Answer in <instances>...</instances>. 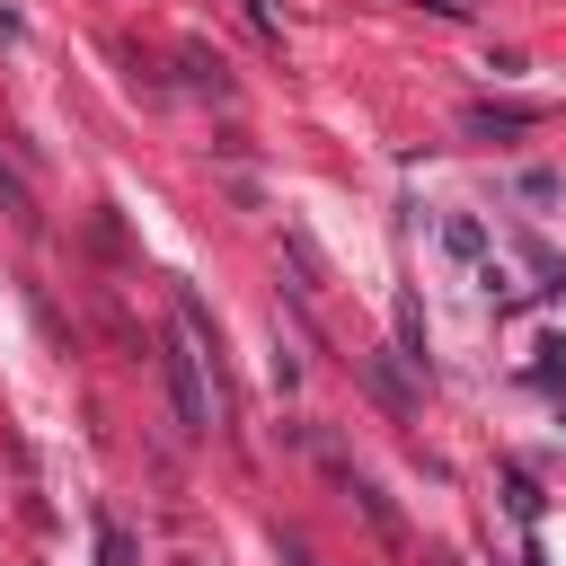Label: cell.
<instances>
[{
    "label": "cell",
    "mask_w": 566,
    "mask_h": 566,
    "mask_svg": "<svg viewBox=\"0 0 566 566\" xmlns=\"http://www.w3.org/2000/svg\"><path fill=\"white\" fill-rule=\"evenodd\" d=\"M504 495H513V513H522V522H531V513H539V486H531V478H522V469H513V478H504Z\"/></svg>",
    "instance_id": "obj_5"
},
{
    "label": "cell",
    "mask_w": 566,
    "mask_h": 566,
    "mask_svg": "<svg viewBox=\"0 0 566 566\" xmlns=\"http://www.w3.org/2000/svg\"><path fill=\"white\" fill-rule=\"evenodd\" d=\"M363 380L380 389V407H389V416H407V407H416V398H407V380L389 371V354H363Z\"/></svg>",
    "instance_id": "obj_3"
},
{
    "label": "cell",
    "mask_w": 566,
    "mask_h": 566,
    "mask_svg": "<svg viewBox=\"0 0 566 566\" xmlns=\"http://www.w3.org/2000/svg\"><path fill=\"white\" fill-rule=\"evenodd\" d=\"M318 460H327V478H336V486H345V495L363 504V522H371L380 539H407V522H398V504H389V495H380V486H371V478H363V469H354V460H345L336 442H318Z\"/></svg>",
    "instance_id": "obj_1"
},
{
    "label": "cell",
    "mask_w": 566,
    "mask_h": 566,
    "mask_svg": "<svg viewBox=\"0 0 566 566\" xmlns=\"http://www.w3.org/2000/svg\"><path fill=\"white\" fill-rule=\"evenodd\" d=\"M97 557H106V566H133V539H124V531L106 522V531H97Z\"/></svg>",
    "instance_id": "obj_6"
},
{
    "label": "cell",
    "mask_w": 566,
    "mask_h": 566,
    "mask_svg": "<svg viewBox=\"0 0 566 566\" xmlns=\"http://www.w3.org/2000/svg\"><path fill=\"white\" fill-rule=\"evenodd\" d=\"M0 195H9V212H27V186H18V168L0 159Z\"/></svg>",
    "instance_id": "obj_7"
},
{
    "label": "cell",
    "mask_w": 566,
    "mask_h": 566,
    "mask_svg": "<svg viewBox=\"0 0 566 566\" xmlns=\"http://www.w3.org/2000/svg\"><path fill=\"white\" fill-rule=\"evenodd\" d=\"M442 248H451V256H469V265H486V230H478L469 212H451V221H442Z\"/></svg>",
    "instance_id": "obj_4"
},
{
    "label": "cell",
    "mask_w": 566,
    "mask_h": 566,
    "mask_svg": "<svg viewBox=\"0 0 566 566\" xmlns=\"http://www.w3.org/2000/svg\"><path fill=\"white\" fill-rule=\"evenodd\" d=\"M460 124H469L478 142H513V133H531V124H539V106H513V97L495 106V97H486V106H469Z\"/></svg>",
    "instance_id": "obj_2"
},
{
    "label": "cell",
    "mask_w": 566,
    "mask_h": 566,
    "mask_svg": "<svg viewBox=\"0 0 566 566\" xmlns=\"http://www.w3.org/2000/svg\"><path fill=\"white\" fill-rule=\"evenodd\" d=\"M433 18H478V0H424Z\"/></svg>",
    "instance_id": "obj_8"
},
{
    "label": "cell",
    "mask_w": 566,
    "mask_h": 566,
    "mask_svg": "<svg viewBox=\"0 0 566 566\" xmlns=\"http://www.w3.org/2000/svg\"><path fill=\"white\" fill-rule=\"evenodd\" d=\"M283 566H318V557H310V548H301V539H283Z\"/></svg>",
    "instance_id": "obj_9"
}]
</instances>
